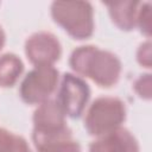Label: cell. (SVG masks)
Masks as SVG:
<instances>
[{"label": "cell", "instance_id": "1", "mask_svg": "<svg viewBox=\"0 0 152 152\" xmlns=\"http://www.w3.org/2000/svg\"><path fill=\"white\" fill-rule=\"evenodd\" d=\"M70 68L78 75L93 80L102 88L116 84L121 74V62L112 52L94 45L76 48L69 58Z\"/></svg>", "mask_w": 152, "mask_h": 152}, {"label": "cell", "instance_id": "2", "mask_svg": "<svg viewBox=\"0 0 152 152\" xmlns=\"http://www.w3.org/2000/svg\"><path fill=\"white\" fill-rule=\"evenodd\" d=\"M51 17L74 39L83 40L93 36L94 11L88 1H53Z\"/></svg>", "mask_w": 152, "mask_h": 152}, {"label": "cell", "instance_id": "3", "mask_svg": "<svg viewBox=\"0 0 152 152\" xmlns=\"http://www.w3.org/2000/svg\"><path fill=\"white\" fill-rule=\"evenodd\" d=\"M125 118L126 107L120 99L101 96L89 106L84 118V128L90 135L101 137L121 127Z\"/></svg>", "mask_w": 152, "mask_h": 152}, {"label": "cell", "instance_id": "4", "mask_svg": "<svg viewBox=\"0 0 152 152\" xmlns=\"http://www.w3.org/2000/svg\"><path fill=\"white\" fill-rule=\"evenodd\" d=\"M59 74L53 65L34 66L21 81L19 95L27 104H40L53 94L58 86Z\"/></svg>", "mask_w": 152, "mask_h": 152}, {"label": "cell", "instance_id": "5", "mask_svg": "<svg viewBox=\"0 0 152 152\" xmlns=\"http://www.w3.org/2000/svg\"><path fill=\"white\" fill-rule=\"evenodd\" d=\"M33 144L71 134V131L65 125V115L57 101L48 100L38 104L33 113Z\"/></svg>", "mask_w": 152, "mask_h": 152}, {"label": "cell", "instance_id": "6", "mask_svg": "<svg viewBox=\"0 0 152 152\" xmlns=\"http://www.w3.org/2000/svg\"><path fill=\"white\" fill-rule=\"evenodd\" d=\"M90 89L88 84L74 74H64L59 84L57 103L65 116L76 119L83 114L88 103Z\"/></svg>", "mask_w": 152, "mask_h": 152}, {"label": "cell", "instance_id": "7", "mask_svg": "<svg viewBox=\"0 0 152 152\" xmlns=\"http://www.w3.org/2000/svg\"><path fill=\"white\" fill-rule=\"evenodd\" d=\"M25 53L27 59L36 66L53 65L62 55V46L55 34L40 31L26 39Z\"/></svg>", "mask_w": 152, "mask_h": 152}, {"label": "cell", "instance_id": "8", "mask_svg": "<svg viewBox=\"0 0 152 152\" xmlns=\"http://www.w3.org/2000/svg\"><path fill=\"white\" fill-rule=\"evenodd\" d=\"M89 152H140L135 137L126 128L119 127L97 137L89 145Z\"/></svg>", "mask_w": 152, "mask_h": 152}, {"label": "cell", "instance_id": "9", "mask_svg": "<svg viewBox=\"0 0 152 152\" xmlns=\"http://www.w3.org/2000/svg\"><path fill=\"white\" fill-rule=\"evenodd\" d=\"M108 8L112 21L124 31H131L137 26V13L140 2L138 1H114L104 4Z\"/></svg>", "mask_w": 152, "mask_h": 152}, {"label": "cell", "instance_id": "10", "mask_svg": "<svg viewBox=\"0 0 152 152\" xmlns=\"http://www.w3.org/2000/svg\"><path fill=\"white\" fill-rule=\"evenodd\" d=\"M24 70L23 61L14 53L0 56V87H13Z\"/></svg>", "mask_w": 152, "mask_h": 152}, {"label": "cell", "instance_id": "11", "mask_svg": "<svg viewBox=\"0 0 152 152\" xmlns=\"http://www.w3.org/2000/svg\"><path fill=\"white\" fill-rule=\"evenodd\" d=\"M34 146L38 152H81L80 144L71 139V134L57 137Z\"/></svg>", "mask_w": 152, "mask_h": 152}, {"label": "cell", "instance_id": "12", "mask_svg": "<svg viewBox=\"0 0 152 152\" xmlns=\"http://www.w3.org/2000/svg\"><path fill=\"white\" fill-rule=\"evenodd\" d=\"M0 152H31V148L23 137L0 128Z\"/></svg>", "mask_w": 152, "mask_h": 152}, {"label": "cell", "instance_id": "13", "mask_svg": "<svg viewBox=\"0 0 152 152\" xmlns=\"http://www.w3.org/2000/svg\"><path fill=\"white\" fill-rule=\"evenodd\" d=\"M137 26L140 28V32L146 37H151V4L140 2L138 13H137Z\"/></svg>", "mask_w": 152, "mask_h": 152}, {"label": "cell", "instance_id": "14", "mask_svg": "<svg viewBox=\"0 0 152 152\" xmlns=\"http://www.w3.org/2000/svg\"><path fill=\"white\" fill-rule=\"evenodd\" d=\"M135 93L145 100H150L151 95H152V77L151 74H144L140 75L133 86Z\"/></svg>", "mask_w": 152, "mask_h": 152}, {"label": "cell", "instance_id": "15", "mask_svg": "<svg viewBox=\"0 0 152 152\" xmlns=\"http://www.w3.org/2000/svg\"><path fill=\"white\" fill-rule=\"evenodd\" d=\"M137 61L140 65H142L145 68H151V65H152V45H151L150 40L140 44V46L137 51Z\"/></svg>", "mask_w": 152, "mask_h": 152}, {"label": "cell", "instance_id": "16", "mask_svg": "<svg viewBox=\"0 0 152 152\" xmlns=\"http://www.w3.org/2000/svg\"><path fill=\"white\" fill-rule=\"evenodd\" d=\"M5 42H6V36H5V32H4L2 27L0 26V51L2 50V48L5 45Z\"/></svg>", "mask_w": 152, "mask_h": 152}]
</instances>
